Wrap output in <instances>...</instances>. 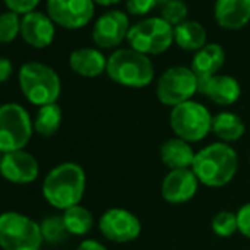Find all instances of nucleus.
Here are the masks:
<instances>
[{
	"instance_id": "nucleus-34",
	"label": "nucleus",
	"mask_w": 250,
	"mask_h": 250,
	"mask_svg": "<svg viewBox=\"0 0 250 250\" xmlns=\"http://www.w3.org/2000/svg\"><path fill=\"white\" fill-rule=\"evenodd\" d=\"M93 2L100 6H113V5L119 3L121 0H93Z\"/></svg>"
},
{
	"instance_id": "nucleus-8",
	"label": "nucleus",
	"mask_w": 250,
	"mask_h": 250,
	"mask_svg": "<svg viewBox=\"0 0 250 250\" xmlns=\"http://www.w3.org/2000/svg\"><path fill=\"white\" fill-rule=\"evenodd\" d=\"M130 49L146 56L161 55L174 43V27L162 18H147L134 24L127 36Z\"/></svg>"
},
{
	"instance_id": "nucleus-35",
	"label": "nucleus",
	"mask_w": 250,
	"mask_h": 250,
	"mask_svg": "<svg viewBox=\"0 0 250 250\" xmlns=\"http://www.w3.org/2000/svg\"><path fill=\"white\" fill-rule=\"evenodd\" d=\"M168 2H171V0H158V3H162V5H165Z\"/></svg>"
},
{
	"instance_id": "nucleus-27",
	"label": "nucleus",
	"mask_w": 250,
	"mask_h": 250,
	"mask_svg": "<svg viewBox=\"0 0 250 250\" xmlns=\"http://www.w3.org/2000/svg\"><path fill=\"white\" fill-rule=\"evenodd\" d=\"M21 34V18L15 12H3L0 15V43L9 44Z\"/></svg>"
},
{
	"instance_id": "nucleus-9",
	"label": "nucleus",
	"mask_w": 250,
	"mask_h": 250,
	"mask_svg": "<svg viewBox=\"0 0 250 250\" xmlns=\"http://www.w3.org/2000/svg\"><path fill=\"white\" fill-rule=\"evenodd\" d=\"M196 93H199V78L191 68L187 66H172L167 69L156 83L158 100L171 109L193 100Z\"/></svg>"
},
{
	"instance_id": "nucleus-36",
	"label": "nucleus",
	"mask_w": 250,
	"mask_h": 250,
	"mask_svg": "<svg viewBox=\"0 0 250 250\" xmlns=\"http://www.w3.org/2000/svg\"><path fill=\"white\" fill-rule=\"evenodd\" d=\"M2 158H3V153L0 152V165H2Z\"/></svg>"
},
{
	"instance_id": "nucleus-33",
	"label": "nucleus",
	"mask_w": 250,
	"mask_h": 250,
	"mask_svg": "<svg viewBox=\"0 0 250 250\" xmlns=\"http://www.w3.org/2000/svg\"><path fill=\"white\" fill-rule=\"evenodd\" d=\"M75 250H107L100 241L97 240H93V238H85L83 240Z\"/></svg>"
},
{
	"instance_id": "nucleus-31",
	"label": "nucleus",
	"mask_w": 250,
	"mask_h": 250,
	"mask_svg": "<svg viewBox=\"0 0 250 250\" xmlns=\"http://www.w3.org/2000/svg\"><path fill=\"white\" fill-rule=\"evenodd\" d=\"M235 213H237L238 232L250 240V202L244 203Z\"/></svg>"
},
{
	"instance_id": "nucleus-16",
	"label": "nucleus",
	"mask_w": 250,
	"mask_h": 250,
	"mask_svg": "<svg viewBox=\"0 0 250 250\" xmlns=\"http://www.w3.org/2000/svg\"><path fill=\"white\" fill-rule=\"evenodd\" d=\"M199 93L219 106H231L241 96L240 83L231 75L216 74L199 80Z\"/></svg>"
},
{
	"instance_id": "nucleus-6",
	"label": "nucleus",
	"mask_w": 250,
	"mask_h": 250,
	"mask_svg": "<svg viewBox=\"0 0 250 250\" xmlns=\"http://www.w3.org/2000/svg\"><path fill=\"white\" fill-rule=\"evenodd\" d=\"M40 224L20 212L0 213V247L3 250H42Z\"/></svg>"
},
{
	"instance_id": "nucleus-5",
	"label": "nucleus",
	"mask_w": 250,
	"mask_h": 250,
	"mask_svg": "<svg viewBox=\"0 0 250 250\" xmlns=\"http://www.w3.org/2000/svg\"><path fill=\"white\" fill-rule=\"evenodd\" d=\"M212 119L213 115L205 104L188 100L171 109L169 127L175 137L187 143H197L212 133Z\"/></svg>"
},
{
	"instance_id": "nucleus-15",
	"label": "nucleus",
	"mask_w": 250,
	"mask_h": 250,
	"mask_svg": "<svg viewBox=\"0 0 250 250\" xmlns=\"http://www.w3.org/2000/svg\"><path fill=\"white\" fill-rule=\"evenodd\" d=\"M55 22L43 12H30L21 20V37L22 40L36 49H44L55 40Z\"/></svg>"
},
{
	"instance_id": "nucleus-30",
	"label": "nucleus",
	"mask_w": 250,
	"mask_h": 250,
	"mask_svg": "<svg viewBox=\"0 0 250 250\" xmlns=\"http://www.w3.org/2000/svg\"><path fill=\"white\" fill-rule=\"evenodd\" d=\"M125 3H127V11L131 15L143 17L149 14L155 5H158V0H125Z\"/></svg>"
},
{
	"instance_id": "nucleus-21",
	"label": "nucleus",
	"mask_w": 250,
	"mask_h": 250,
	"mask_svg": "<svg viewBox=\"0 0 250 250\" xmlns=\"http://www.w3.org/2000/svg\"><path fill=\"white\" fill-rule=\"evenodd\" d=\"M212 133L219 139V142L229 145L238 142L244 136L246 125L237 113L222 110L213 115Z\"/></svg>"
},
{
	"instance_id": "nucleus-10",
	"label": "nucleus",
	"mask_w": 250,
	"mask_h": 250,
	"mask_svg": "<svg viewBox=\"0 0 250 250\" xmlns=\"http://www.w3.org/2000/svg\"><path fill=\"white\" fill-rule=\"evenodd\" d=\"M99 231L112 243H131L142 234V221L128 209L110 208L99 218Z\"/></svg>"
},
{
	"instance_id": "nucleus-19",
	"label": "nucleus",
	"mask_w": 250,
	"mask_h": 250,
	"mask_svg": "<svg viewBox=\"0 0 250 250\" xmlns=\"http://www.w3.org/2000/svg\"><path fill=\"white\" fill-rule=\"evenodd\" d=\"M159 156L162 164L169 169H186L191 168L196 152L193 150L191 145L178 139L172 137L161 146Z\"/></svg>"
},
{
	"instance_id": "nucleus-1",
	"label": "nucleus",
	"mask_w": 250,
	"mask_h": 250,
	"mask_svg": "<svg viewBox=\"0 0 250 250\" xmlns=\"http://www.w3.org/2000/svg\"><path fill=\"white\" fill-rule=\"evenodd\" d=\"M191 169L200 184L221 188L234 180L238 171V155L231 145L215 142L196 152Z\"/></svg>"
},
{
	"instance_id": "nucleus-28",
	"label": "nucleus",
	"mask_w": 250,
	"mask_h": 250,
	"mask_svg": "<svg viewBox=\"0 0 250 250\" xmlns=\"http://www.w3.org/2000/svg\"><path fill=\"white\" fill-rule=\"evenodd\" d=\"M187 15L188 9L183 0H171L162 6V20L167 21L171 27H177L187 21Z\"/></svg>"
},
{
	"instance_id": "nucleus-3",
	"label": "nucleus",
	"mask_w": 250,
	"mask_h": 250,
	"mask_svg": "<svg viewBox=\"0 0 250 250\" xmlns=\"http://www.w3.org/2000/svg\"><path fill=\"white\" fill-rule=\"evenodd\" d=\"M106 74L119 85L143 88L152 84L155 66L149 56L134 49H118L107 58Z\"/></svg>"
},
{
	"instance_id": "nucleus-37",
	"label": "nucleus",
	"mask_w": 250,
	"mask_h": 250,
	"mask_svg": "<svg viewBox=\"0 0 250 250\" xmlns=\"http://www.w3.org/2000/svg\"><path fill=\"white\" fill-rule=\"evenodd\" d=\"M249 156H250V155H249Z\"/></svg>"
},
{
	"instance_id": "nucleus-22",
	"label": "nucleus",
	"mask_w": 250,
	"mask_h": 250,
	"mask_svg": "<svg viewBox=\"0 0 250 250\" xmlns=\"http://www.w3.org/2000/svg\"><path fill=\"white\" fill-rule=\"evenodd\" d=\"M206 30L197 21H184L174 27V43L186 52H199L208 43Z\"/></svg>"
},
{
	"instance_id": "nucleus-25",
	"label": "nucleus",
	"mask_w": 250,
	"mask_h": 250,
	"mask_svg": "<svg viewBox=\"0 0 250 250\" xmlns=\"http://www.w3.org/2000/svg\"><path fill=\"white\" fill-rule=\"evenodd\" d=\"M40 229H42L43 241H46L52 246L65 243L69 235V232L63 224L62 215H52V216L44 218L40 222Z\"/></svg>"
},
{
	"instance_id": "nucleus-7",
	"label": "nucleus",
	"mask_w": 250,
	"mask_h": 250,
	"mask_svg": "<svg viewBox=\"0 0 250 250\" xmlns=\"http://www.w3.org/2000/svg\"><path fill=\"white\" fill-rule=\"evenodd\" d=\"M33 133V119L22 104L11 102L0 106V152L24 150Z\"/></svg>"
},
{
	"instance_id": "nucleus-24",
	"label": "nucleus",
	"mask_w": 250,
	"mask_h": 250,
	"mask_svg": "<svg viewBox=\"0 0 250 250\" xmlns=\"http://www.w3.org/2000/svg\"><path fill=\"white\" fill-rule=\"evenodd\" d=\"M62 219L69 235H87L94 227L93 213L81 205H75L63 210Z\"/></svg>"
},
{
	"instance_id": "nucleus-2",
	"label": "nucleus",
	"mask_w": 250,
	"mask_h": 250,
	"mask_svg": "<svg viewBox=\"0 0 250 250\" xmlns=\"http://www.w3.org/2000/svg\"><path fill=\"white\" fill-rule=\"evenodd\" d=\"M87 175L81 165L63 162L47 172L43 180L42 193L46 202L59 210H66L84 197Z\"/></svg>"
},
{
	"instance_id": "nucleus-13",
	"label": "nucleus",
	"mask_w": 250,
	"mask_h": 250,
	"mask_svg": "<svg viewBox=\"0 0 250 250\" xmlns=\"http://www.w3.org/2000/svg\"><path fill=\"white\" fill-rule=\"evenodd\" d=\"M199 186L200 183L191 168L172 169L162 180L161 194L169 205H184L196 196Z\"/></svg>"
},
{
	"instance_id": "nucleus-17",
	"label": "nucleus",
	"mask_w": 250,
	"mask_h": 250,
	"mask_svg": "<svg viewBox=\"0 0 250 250\" xmlns=\"http://www.w3.org/2000/svg\"><path fill=\"white\" fill-rule=\"evenodd\" d=\"M213 15L219 27L240 30L250 21V0H216Z\"/></svg>"
},
{
	"instance_id": "nucleus-11",
	"label": "nucleus",
	"mask_w": 250,
	"mask_h": 250,
	"mask_svg": "<svg viewBox=\"0 0 250 250\" xmlns=\"http://www.w3.org/2000/svg\"><path fill=\"white\" fill-rule=\"evenodd\" d=\"M49 18L66 30L85 27L94 15L93 0H47Z\"/></svg>"
},
{
	"instance_id": "nucleus-32",
	"label": "nucleus",
	"mask_w": 250,
	"mask_h": 250,
	"mask_svg": "<svg viewBox=\"0 0 250 250\" xmlns=\"http://www.w3.org/2000/svg\"><path fill=\"white\" fill-rule=\"evenodd\" d=\"M14 74L12 62L6 58H0V84L6 83Z\"/></svg>"
},
{
	"instance_id": "nucleus-18",
	"label": "nucleus",
	"mask_w": 250,
	"mask_h": 250,
	"mask_svg": "<svg viewBox=\"0 0 250 250\" xmlns=\"http://www.w3.org/2000/svg\"><path fill=\"white\" fill-rule=\"evenodd\" d=\"M107 59L106 56L91 47H81L71 53L69 56V66L71 69L85 78H94L106 72Z\"/></svg>"
},
{
	"instance_id": "nucleus-23",
	"label": "nucleus",
	"mask_w": 250,
	"mask_h": 250,
	"mask_svg": "<svg viewBox=\"0 0 250 250\" xmlns=\"http://www.w3.org/2000/svg\"><path fill=\"white\" fill-rule=\"evenodd\" d=\"M62 124V109L58 103L46 104L39 107L36 118L33 119L34 131L43 137L55 136Z\"/></svg>"
},
{
	"instance_id": "nucleus-14",
	"label": "nucleus",
	"mask_w": 250,
	"mask_h": 250,
	"mask_svg": "<svg viewBox=\"0 0 250 250\" xmlns=\"http://www.w3.org/2000/svg\"><path fill=\"white\" fill-rule=\"evenodd\" d=\"M40 165L37 159L27 150L3 153L0 175L14 184H30L39 178Z\"/></svg>"
},
{
	"instance_id": "nucleus-26",
	"label": "nucleus",
	"mask_w": 250,
	"mask_h": 250,
	"mask_svg": "<svg viewBox=\"0 0 250 250\" xmlns=\"http://www.w3.org/2000/svg\"><path fill=\"white\" fill-rule=\"evenodd\" d=\"M212 231L222 238H228L238 231L237 224V213L231 210H221L218 212L210 222Z\"/></svg>"
},
{
	"instance_id": "nucleus-4",
	"label": "nucleus",
	"mask_w": 250,
	"mask_h": 250,
	"mask_svg": "<svg viewBox=\"0 0 250 250\" xmlns=\"http://www.w3.org/2000/svg\"><path fill=\"white\" fill-rule=\"evenodd\" d=\"M18 80L24 97L39 107L56 103L62 91L58 72L42 62L24 63L20 69Z\"/></svg>"
},
{
	"instance_id": "nucleus-29",
	"label": "nucleus",
	"mask_w": 250,
	"mask_h": 250,
	"mask_svg": "<svg viewBox=\"0 0 250 250\" xmlns=\"http://www.w3.org/2000/svg\"><path fill=\"white\" fill-rule=\"evenodd\" d=\"M3 2L11 12H15L18 15H27L36 11L40 0H3Z\"/></svg>"
},
{
	"instance_id": "nucleus-20",
	"label": "nucleus",
	"mask_w": 250,
	"mask_h": 250,
	"mask_svg": "<svg viewBox=\"0 0 250 250\" xmlns=\"http://www.w3.org/2000/svg\"><path fill=\"white\" fill-rule=\"evenodd\" d=\"M225 63V50L216 43H209L202 47L191 61V71L197 75L199 80L213 77Z\"/></svg>"
},
{
	"instance_id": "nucleus-12",
	"label": "nucleus",
	"mask_w": 250,
	"mask_h": 250,
	"mask_svg": "<svg viewBox=\"0 0 250 250\" xmlns=\"http://www.w3.org/2000/svg\"><path fill=\"white\" fill-rule=\"evenodd\" d=\"M130 28V20L124 12L109 11L96 21L93 27V42L100 49H115L127 40Z\"/></svg>"
}]
</instances>
